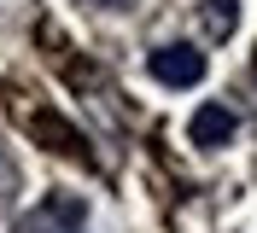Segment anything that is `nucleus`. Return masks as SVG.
Here are the masks:
<instances>
[{"instance_id": "obj_1", "label": "nucleus", "mask_w": 257, "mask_h": 233, "mask_svg": "<svg viewBox=\"0 0 257 233\" xmlns=\"http://www.w3.org/2000/svg\"><path fill=\"white\" fill-rule=\"evenodd\" d=\"M12 233H88V204L76 192H47L35 210L12 221Z\"/></svg>"}, {"instance_id": "obj_2", "label": "nucleus", "mask_w": 257, "mask_h": 233, "mask_svg": "<svg viewBox=\"0 0 257 233\" xmlns=\"http://www.w3.org/2000/svg\"><path fill=\"white\" fill-rule=\"evenodd\" d=\"M146 70H152V82H164V88H193V82H205V53L193 41H170V47H152Z\"/></svg>"}, {"instance_id": "obj_3", "label": "nucleus", "mask_w": 257, "mask_h": 233, "mask_svg": "<svg viewBox=\"0 0 257 233\" xmlns=\"http://www.w3.org/2000/svg\"><path fill=\"white\" fill-rule=\"evenodd\" d=\"M187 134H193V146H205V152H216V146H228V140L240 134V117H234V105H199L193 111V123H187Z\"/></svg>"}, {"instance_id": "obj_4", "label": "nucleus", "mask_w": 257, "mask_h": 233, "mask_svg": "<svg viewBox=\"0 0 257 233\" xmlns=\"http://www.w3.org/2000/svg\"><path fill=\"white\" fill-rule=\"evenodd\" d=\"M30 128H35V134H41V140H53V152L88 157V140H82V134H76V128H70V123H59L53 111H35V117H30Z\"/></svg>"}, {"instance_id": "obj_5", "label": "nucleus", "mask_w": 257, "mask_h": 233, "mask_svg": "<svg viewBox=\"0 0 257 233\" xmlns=\"http://www.w3.org/2000/svg\"><path fill=\"white\" fill-rule=\"evenodd\" d=\"M199 24H205V41H228L234 24H240V0H205L199 6Z\"/></svg>"}, {"instance_id": "obj_6", "label": "nucleus", "mask_w": 257, "mask_h": 233, "mask_svg": "<svg viewBox=\"0 0 257 233\" xmlns=\"http://www.w3.org/2000/svg\"><path fill=\"white\" fill-rule=\"evenodd\" d=\"M18 181H24V175H18V163L0 152V204H12V198H18Z\"/></svg>"}, {"instance_id": "obj_7", "label": "nucleus", "mask_w": 257, "mask_h": 233, "mask_svg": "<svg viewBox=\"0 0 257 233\" xmlns=\"http://www.w3.org/2000/svg\"><path fill=\"white\" fill-rule=\"evenodd\" d=\"M76 6H88V12H135V0H76Z\"/></svg>"}, {"instance_id": "obj_8", "label": "nucleus", "mask_w": 257, "mask_h": 233, "mask_svg": "<svg viewBox=\"0 0 257 233\" xmlns=\"http://www.w3.org/2000/svg\"><path fill=\"white\" fill-rule=\"evenodd\" d=\"M251 82H257V53H251Z\"/></svg>"}]
</instances>
